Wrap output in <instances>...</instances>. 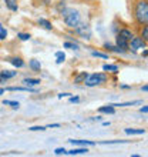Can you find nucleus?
<instances>
[{
    "instance_id": "f257e3e1",
    "label": "nucleus",
    "mask_w": 148,
    "mask_h": 157,
    "mask_svg": "<svg viewBox=\"0 0 148 157\" xmlns=\"http://www.w3.org/2000/svg\"><path fill=\"white\" fill-rule=\"evenodd\" d=\"M134 17L138 25L145 26L148 23V3L147 0H138L134 9Z\"/></svg>"
},
{
    "instance_id": "f03ea898",
    "label": "nucleus",
    "mask_w": 148,
    "mask_h": 157,
    "mask_svg": "<svg viewBox=\"0 0 148 157\" xmlns=\"http://www.w3.org/2000/svg\"><path fill=\"white\" fill-rule=\"evenodd\" d=\"M63 14V21L67 27L70 29H74L76 26L80 23V13L78 10H74V9H67L61 13Z\"/></svg>"
},
{
    "instance_id": "7ed1b4c3",
    "label": "nucleus",
    "mask_w": 148,
    "mask_h": 157,
    "mask_svg": "<svg viewBox=\"0 0 148 157\" xmlns=\"http://www.w3.org/2000/svg\"><path fill=\"white\" fill-rule=\"evenodd\" d=\"M105 82H107V75L105 73H93V75L87 76V78L84 80V84L88 87H95Z\"/></svg>"
},
{
    "instance_id": "20e7f679",
    "label": "nucleus",
    "mask_w": 148,
    "mask_h": 157,
    "mask_svg": "<svg viewBox=\"0 0 148 157\" xmlns=\"http://www.w3.org/2000/svg\"><path fill=\"white\" fill-rule=\"evenodd\" d=\"M74 32L81 39H86V40H90L91 39V29H90V26L86 25V23H81V21H80V23L74 27Z\"/></svg>"
},
{
    "instance_id": "39448f33",
    "label": "nucleus",
    "mask_w": 148,
    "mask_h": 157,
    "mask_svg": "<svg viewBox=\"0 0 148 157\" xmlns=\"http://www.w3.org/2000/svg\"><path fill=\"white\" fill-rule=\"evenodd\" d=\"M147 47V41H144L141 37H134L132 36L131 40L128 41V49H131V50H140V49H145Z\"/></svg>"
},
{
    "instance_id": "423d86ee",
    "label": "nucleus",
    "mask_w": 148,
    "mask_h": 157,
    "mask_svg": "<svg viewBox=\"0 0 148 157\" xmlns=\"http://www.w3.org/2000/svg\"><path fill=\"white\" fill-rule=\"evenodd\" d=\"M115 46H117L121 52H124V53L130 50V49H128V40L123 39L121 36H118V34H117V37H115Z\"/></svg>"
},
{
    "instance_id": "0eeeda50",
    "label": "nucleus",
    "mask_w": 148,
    "mask_h": 157,
    "mask_svg": "<svg viewBox=\"0 0 148 157\" xmlns=\"http://www.w3.org/2000/svg\"><path fill=\"white\" fill-rule=\"evenodd\" d=\"M87 153H88V149L86 146L80 147V149H71L68 151H66V154H68V156H78V154H87Z\"/></svg>"
},
{
    "instance_id": "6e6552de",
    "label": "nucleus",
    "mask_w": 148,
    "mask_h": 157,
    "mask_svg": "<svg viewBox=\"0 0 148 157\" xmlns=\"http://www.w3.org/2000/svg\"><path fill=\"white\" fill-rule=\"evenodd\" d=\"M17 76V71H13V70H2L0 71V77L3 80H9V78H13Z\"/></svg>"
},
{
    "instance_id": "1a4fd4ad",
    "label": "nucleus",
    "mask_w": 148,
    "mask_h": 157,
    "mask_svg": "<svg viewBox=\"0 0 148 157\" xmlns=\"http://www.w3.org/2000/svg\"><path fill=\"white\" fill-rule=\"evenodd\" d=\"M124 132L130 136H140V134H145V128H125Z\"/></svg>"
},
{
    "instance_id": "9d476101",
    "label": "nucleus",
    "mask_w": 148,
    "mask_h": 157,
    "mask_svg": "<svg viewBox=\"0 0 148 157\" xmlns=\"http://www.w3.org/2000/svg\"><path fill=\"white\" fill-rule=\"evenodd\" d=\"M29 67L33 71H40L41 70V63L40 60H36V59H31L29 62Z\"/></svg>"
},
{
    "instance_id": "9b49d317",
    "label": "nucleus",
    "mask_w": 148,
    "mask_h": 157,
    "mask_svg": "<svg viewBox=\"0 0 148 157\" xmlns=\"http://www.w3.org/2000/svg\"><path fill=\"white\" fill-rule=\"evenodd\" d=\"M118 36H121L123 39H125V40L130 41V40H131V37L134 36V34H132V32H131L130 29H121V30L118 32Z\"/></svg>"
},
{
    "instance_id": "f8f14e48",
    "label": "nucleus",
    "mask_w": 148,
    "mask_h": 157,
    "mask_svg": "<svg viewBox=\"0 0 148 157\" xmlns=\"http://www.w3.org/2000/svg\"><path fill=\"white\" fill-rule=\"evenodd\" d=\"M70 143H73V144H78V146H95L97 143L95 141H91V140H68Z\"/></svg>"
},
{
    "instance_id": "ddd939ff",
    "label": "nucleus",
    "mask_w": 148,
    "mask_h": 157,
    "mask_svg": "<svg viewBox=\"0 0 148 157\" xmlns=\"http://www.w3.org/2000/svg\"><path fill=\"white\" fill-rule=\"evenodd\" d=\"M9 62L12 63L14 67H17V69H21V67L24 66V62H23V59L21 57H12Z\"/></svg>"
},
{
    "instance_id": "4468645a",
    "label": "nucleus",
    "mask_w": 148,
    "mask_h": 157,
    "mask_svg": "<svg viewBox=\"0 0 148 157\" xmlns=\"http://www.w3.org/2000/svg\"><path fill=\"white\" fill-rule=\"evenodd\" d=\"M23 84H26L27 87H33V86H37V84H40V80L39 78H23Z\"/></svg>"
},
{
    "instance_id": "2eb2a0df",
    "label": "nucleus",
    "mask_w": 148,
    "mask_h": 157,
    "mask_svg": "<svg viewBox=\"0 0 148 157\" xmlns=\"http://www.w3.org/2000/svg\"><path fill=\"white\" fill-rule=\"evenodd\" d=\"M100 113H105V114H114L115 113V107H113L111 104H108V106H101V107L98 109Z\"/></svg>"
},
{
    "instance_id": "dca6fc26",
    "label": "nucleus",
    "mask_w": 148,
    "mask_h": 157,
    "mask_svg": "<svg viewBox=\"0 0 148 157\" xmlns=\"http://www.w3.org/2000/svg\"><path fill=\"white\" fill-rule=\"evenodd\" d=\"M39 25L46 30H53V25H51L47 19H39Z\"/></svg>"
},
{
    "instance_id": "f3484780",
    "label": "nucleus",
    "mask_w": 148,
    "mask_h": 157,
    "mask_svg": "<svg viewBox=\"0 0 148 157\" xmlns=\"http://www.w3.org/2000/svg\"><path fill=\"white\" fill-rule=\"evenodd\" d=\"M6 6H7L12 12H17L19 10V4H17V0H6Z\"/></svg>"
},
{
    "instance_id": "a211bd4d",
    "label": "nucleus",
    "mask_w": 148,
    "mask_h": 157,
    "mask_svg": "<svg viewBox=\"0 0 148 157\" xmlns=\"http://www.w3.org/2000/svg\"><path fill=\"white\" fill-rule=\"evenodd\" d=\"M4 90H9V91H36L34 89L31 87H7V89H4Z\"/></svg>"
},
{
    "instance_id": "6ab92c4d",
    "label": "nucleus",
    "mask_w": 148,
    "mask_h": 157,
    "mask_svg": "<svg viewBox=\"0 0 148 157\" xmlns=\"http://www.w3.org/2000/svg\"><path fill=\"white\" fill-rule=\"evenodd\" d=\"M87 76H88V73H86V71L78 73V75L74 77V83H84V80L87 78Z\"/></svg>"
},
{
    "instance_id": "aec40b11",
    "label": "nucleus",
    "mask_w": 148,
    "mask_h": 157,
    "mask_svg": "<svg viewBox=\"0 0 148 157\" xmlns=\"http://www.w3.org/2000/svg\"><path fill=\"white\" fill-rule=\"evenodd\" d=\"M103 70L104 71H111V73H118V66H115V64H104Z\"/></svg>"
},
{
    "instance_id": "412c9836",
    "label": "nucleus",
    "mask_w": 148,
    "mask_h": 157,
    "mask_svg": "<svg viewBox=\"0 0 148 157\" xmlns=\"http://www.w3.org/2000/svg\"><path fill=\"white\" fill-rule=\"evenodd\" d=\"M140 100H134V101H128V103H117V104H111L113 107H127V106H134V104H140Z\"/></svg>"
},
{
    "instance_id": "4be33fe9",
    "label": "nucleus",
    "mask_w": 148,
    "mask_h": 157,
    "mask_svg": "<svg viewBox=\"0 0 148 157\" xmlns=\"http://www.w3.org/2000/svg\"><path fill=\"white\" fill-rule=\"evenodd\" d=\"M56 59H57L56 63H57V64H61V63H64V60H66V54L63 53V52H57V53H56Z\"/></svg>"
},
{
    "instance_id": "5701e85b",
    "label": "nucleus",
    "mask_w": 148,
    "mask_h": 157,
    "mask_svg": "<svg viewBox=\"0 0 148 157\" xmlns=\"http://www.w3.org/2000/svg\"><path fill=\"white\" fill-rule=\"evenodd\" d=\"M121 143H128L127 140H113V141H101L100 144H103V146H110V144H121Z\"/></svg>"
},
{
    "instance_id": "b1692460",
    "label": "nucleus",
    "mask_w": 148,
    "mask_h": 157,
    "mask_svg": "<svg viewBox=\"0 0 148 157\" xmlns=\"http://www.w3.org/2000/svg\"><path fill=\"white\" fill-rule=\"evenodd\" d=\"M64 47L66 49H71V50H78V44L77 43H73V41H64Z\"/></svg>"
},
{
    "instance_id": "393cba45",
    "label": "nucleus",
    "mask_w": 148,
    "mask_h": 157,
    "mask_svg": "<svg viewBox=\"0 0 148 157\" xmlns=\"http://www.w3.org/2000/svg\"><path fill=\"white\" fill-rule=\"evenodd\" d=\"M91 56H93V57H98V59H104V60H105V59H108V54H105V53H101V52H91Z\"/></svg>"
},
{
    "instance_id": "a878e982",
    "label": "nucleus",
    "mask_w": 148,
    "mask_h": 157,
    "mask_svg": "<svg viewBox=\"0 0 148 157\" xmlns=\"http://www.w3.org/2000/svg\"><path fill=\"white\" fill-rule=\"evenodd\" d=\"M140 37L144 41L148 40V27H147V25L142 26V30H141V36H140Z\"/></svg>"
},
{
    "instance_id": "bb28decb",
    "label": "nucleus",
    "mask_w": 148,
    "mask_h": 157,
    "mask_svg": "<svg viewBox=\"0 0 148 157\" xmlns=\"http://www.w3.org/2000/svg\"><path fill=\"white\" fill-rule=\"evenodd\" d=\"M3 104H4V106H12L13 109H19V106H20V104H19V101H10V100H4Z\"/></svg>"
},
{
    "instance_id": "cd10ccee",
    "label": "nucleus",
    "mask_w": 148,
    "mask_h": 157,
    "mask_svg": "<svg viewBox=\"0 0 148 157\" xmlns=\"http://www.w3.org/2000/svg\"><path fill=\"white\" fill-rule=\"evenodd\" d=\"M17 37L20 39L21 41H27V40H30V37H31V36H30L29 33H19V34H17Z\"/></svg>"
},
{
    "instance_id": "c85d7f7f",
    "label": "nucleus",
    "mask_w": 148,
    "mask_h": 157,
    "mask_svg": "<svg viewBox=\"0 0 148 157\" xmlns=\"http://www.w3.org/2000/svg\"><path fill=\"white\" fill-rule=\"evenodd\" d=\"M6 36H7V30H6L3 26L0 25V40H4V39H6Z\"/></svg>"
},
{
    "instance_id": "c756f323",
    "label": "nucleus",
    "mask_w": 148,
    "mask_h": 157,
    "mask_svg": "<svg viewBox=\"0 0 148 157\" xmlns=\"http://www.w3.org/2000/svg\"><path fill=\"white\" fill-rule=\"evenodd\" d=\"M66 151L67 150L64 149V147H57V149L54 150V154H56V156H61V154H66Z\"/></svg>"
},
{
    "instance_id": "7c9ffc66",
    "label": "nucleus",
    "mask_w": 148,
    "mask_h": 157,
    "mask_svg": "<svg viewBox=\"0 0 148 157\" xmlns=\"http://www.w3.org/2000/svg\"><path fill=\"white\" fill-rule=\"evenodd\" d=\"M29 130L30 132H44L46 127H43V126H34V127H30Z\"/></svg>"
},
{
    "instance_id": "2f4dec72",
    "label": "nucleus",
    "mask_w": 148,
    "mask_h": 157,
    "mask_svg": "<svg viewBox=\"0 0 148 157\" xmlns=\"http://www.w3.org/2000/svg\"><path fill=\"white\" fill-rule=\"evenodd\" d=\"M68 101H70V103H78V101H80V99H78V97H71V96H70Z\"/></svg>"
},
{
    "instance_id": "473e14b6",
    "label": "nucleus",
    "mask_w": 148,
    "mask_h": 157,
    "mask_svg": "<svg viewBox=\"0 0 148 157\" xmlns=\"http://www.w3.org/2000/svg\"><path fill=\"white\" fill-rule=\"evenodd\" d=\"M70 96H71L70 93H60L57 97H58V99H63V97H70Z\"/></svg>"
},
{
    "instance_id": "72a5a7b5",
    "label": "nucleus",
    "mask_w": 148,
    "mask_h": 157,
    "mask_svg": "<svg viewBox=\"0 0 148 157\" xmlns=\"http://www.w3.org/2000/svg\"><path fill=\"white\" fill-rule=\"evenodd\" d=\"M140 112H141V113H147V112H148V107H147V106L141 107V109H140Z\"/></svg>"
},
{
    "instance_id": "f704fd0d",
    "label": "nucleus",
    "mask_w": 148,
    "mask_h": 157,
    "mask_svg": "<svg viewBox=\"0 0 148 157\" xmlns=\"http://www.w3.org/2000/svg\"><path fill=\"white\" fill-rule=\"evenodd\" d=\"M53 127H60V124H58V123H54V124H50V126H49V128H53Z\"/></svg>"
},
{
    "instance_id": "c9c22d12",
    "label": "nucleus",
    "mask_w": 148,
    "mask_h": 157,
    "mask_svg": "<svg viewBox=\"0 0 148 157\" xmlns=\"http://www.w3.org/2000/svg\"><path fill=\"white\" fill-rule=\"evenodd\" d=\"M147 56H148V52H147V50H142V57L147 59Z\"/></svg>"
},
{
    "instance_id": "e433bc0d",
    "label": "nucleus",
    "mask_w": 148,
    "mask_h": 157,
    "mask_svg": "<svg viewBox=\"0 0 148 157\" xmlns=\"http://www.w3.org/2000/svg\"><path fill=\"white\" fill-rule=\"evenodd\" d=\"M141 90H142V91H147L148 90V86H147V84H144V86L141 87Z\"/></svg>"
},
{
    "instance_id": "4c0bfd02",
    "label": "nucleus",
    "mask_w": 148,
    "mask_h": 157,
    "mask_svg": "<svg viewBox=\"0 0 148 157\" xmlns=\"http://www.w3.org/2000/svg\"><path fill=\"white\" fill-rule=\"evenodd\" d=\"M3 93H4V89H3V87H0V96L3 94Z\"/></svg>"
},
{
    "instance_id": "58836bf2",
    "label": "nucleus",
    "mask_w": 148,
    "mask_h": 157,
    "mask_svg": "<svg viewBox=\"0 0 148 157\" xmlns=\"http://www.w3.org/2000/svg\"><path fill=\"white\" fill-rule=\"evenodd\" d=\"M0 83H4V80H3V78H2V77H0Z\"/></svg>"
}]
</instances>
